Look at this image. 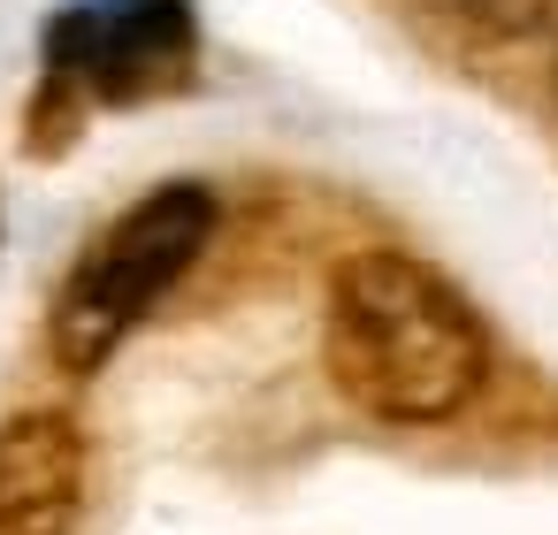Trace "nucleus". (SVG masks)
I'll return each mask as SVG.
<instances>
[{
	"instance_id": "f257e3e1",
	"label": "nucleus",
	"mask_w": 558,
	"mask_h": 535,
	"mask_svg": "<svg viewBox=\"0 0 558 535\" xmlns=\"http://www.w3.org/2000/svg\"><path fill=\"white\" fill-rule=\"evenodd\" d=\"M329 382L375 421H444L489 375L474 306L405 253H352L329 276Z\"/></svg>"
},
{
	"instance_id": "f03ea898",
	"label": "nucleus",
	"mask_w": 558,
	"mask_h": 535,
	"mask_svg": "<svg viewBox=\"0 0 558 535\" xmlns=\"http://www.w3.org/2000/svg\"><path fill=\"white\" fill-rule=\"evenodd\" d=\"M215 238V192L207 184H161L138 207H123L62 276L54 314H47V344L70 375H93L154 306L161 291L207 253Z\"/></svg>"
},
{
	"instance_id": "7ed1b4c3",
	"label": "nucleus",
	"mask_w": 558,
	"mask_h": 535,
	"mask_svg": "<svg viewBox=\"0 0 558 535\" xmlns=\"http://www.w3.org/2000/svg\"><path fill=\"white\" fill-rule=\"evenodd\" d=\"M192 0H70L39 32V100L24 146L47 161L77 138L85 100H154L192 77Z\"/></svg>"
},
{
	"instance_id": "20e7f679",
	"label": "nucleus",
	"mask_w": 558,
	"mask_h": 535,
	"mask_svg": "<svg viewBox=\"0 0 558 535\" xmlns=\"http://www.w3.org/2000/svg\"><path fill=\"white\" fill-rule=\"evenodd\" d=\"M85 504V436L70 413H16L0 428V535H70Z\"/></svg>"
},
{
	"instance_id": "39448f33",
	"label": "nucleus",
	"mask_w": 558,
	"mask_h": 535,
	"mask_svg": "<svg viewBox=\"0 0 558 535\" xmlns=\"http://www.w3.org/2000/svg\"><path fill=\"white\" fill-rule=\"evenodd\" d=\"M428 9H444L451 24L489 32V39H520V32H535V24L558 16V0H428Z\"/></svg>"
}]
</instances>
